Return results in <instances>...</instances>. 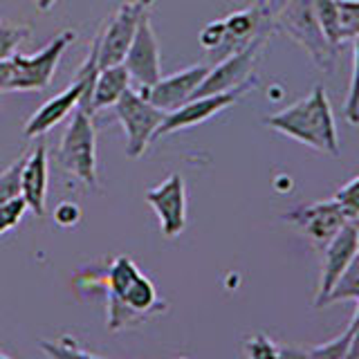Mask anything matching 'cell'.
Segmentation results:
<instances>
[{
	"instance_id": "cell-34",
	"label": "cell",
	"mask_w": 359,
	"mask_h": 359,
	"mask_svg": "<svg viewBox=\"0 0 359 359\" xmlns=\"http://www.w3.org/2000/svg\"><path fill=\"white\" fill-rule=\"evenodd\" d=\"M359 325V299H357V310H355V314H353V319H351V325H348V330H355Z\"/></svg>"
},
{
	"instance_id": "cell-4",
	"label": "cell",
	"mask_w": 359,
	"mask_h": 359,
	"mask_svg": "<svg viewBox=\"0 0 359 359\" xmlns=\"http://www.w3.org/2000/svg\"><path fill=\"white\" fill-rule=\"evenodd\" d=\"M56 162L67 173L74 175L79 182L90 189L99 187L97 173V130L93 115L83 110H74L70 115V123L56 149Z\"/></svg>"
},
{
	"instance_id": "cell-23",
	"label": "cell",
	"mask_w": 359,
	"mask_h": 359,
	"mask_svg": "<svg viewBox=\"0 0 359 359\" xmlns=\"http://www.w3.org/2000/svg\"><path fill=\"white\" fill-rule=\"evenodd\" d=\"M337 5H339L341 43L353 41L359 34V0H337Z\"/></svg>"
},
{
	"instance_id": "cell-24",
	"label": "cell",
	"mask_w": 359,
	"mask_h": 359,
	"mask_svg": "<svg viewBox=\"0 0 359 359\" xmlns=\"http://www.w3.org/2000/svg\"><path fill=\"white\" fill-rule=\"evenodd\" d=\"M334 200L339 202V207L351 220L359 218V175L353 177L351 182L344 184L339 191L334 194Z\"/></svg>"
},
{
	"instance_id": "cell-19",
	"label": "cell",
	"mask_w": 359,
	"mask_h": 359,
	"mask_svg": "<svg viewBox=\"0 0 359 359\" xmlns=\"http://www.w3.org/2000/svg\"><path fill=\"white\" fill-rule=\"evenodd\" d=\"M344 119L351 126H359V34L353 39V74L344 104Z\"/></svg>"
},
{
	"instance_id": "cell-6",
	"label": "cell",
	"mask_w": 359,
	"mask_h": 359,
	"mask_svg": "<svg viewBox=\"0 0 359 359\" xmlns=\"http://www.w3.org/2000/svg\"><path fill=\"white\" fill-rule=\"evenodd\" d=\"M76 41L74 29H63L61 34L32 56L14 54L11 56V93H41L50 86L61 56Z\"/></svg>"
},
{
	"instance_id": "cell-13",
	"label": "cell",
	"mask_w": 359,
	"mask_h": 359,
	"mask_svg": "<svg viewBox=\"0 0 359 359\" xmlns=\"http://www.w3.org/2000/svg\"><path fill=\"white\" fill-rule=\"evenodd\" d=\"M207 72L209 65H191L187 70H180L175 74L160 76L151 88H140V90L157 110L173 112L180 106H184L189 99H194L196 90L200 88Z\"/></svg>"
},
{
	"instance_id": "cell-32",
	"label": "cell",
	"mask_w": 359,
	"mask_h": 359,
	"mask_svg": "<svg viewBox=\"0 0 359 359\" xmlns=\"http://www.w3.org/2000/svg\"><path fill=\"white\" fill-rule=\"evenodd\" d=\"M348 334H351V339H348V348H346L344 359H359V325L355 330H348Z\"/></svg>"
},
{
	"instance_id": "cell-16",
	"label": "cell",
	"mask_w": 359,
	"mask_h": 359,
	"mask_svg": "<svg viewBox=\"0 0 359 359\" xmlns=\"http://www.w3.org/2000/svg\"><path fill=\"white\" fill-rule=\"evenodd\" d=\"M130 83H133L130 74L123 63L99 67V74L93 86V95H90V115L115 106L119 97L130 88Z\"/></svg>"
},
{
	"instance_id": "cell-9",
	"label": "cell",
	"mask_w": 359,
	"mask_h": 359,
	"mask_svg": "<svg viewBox=\"0 0 359 359\" xmlns=\"http://www.w3.org/2000/svg\"><path fill=\"white\" fill-rule=\"evenodd\" d=\"M254 79L245 81L243 86L227 90V93H218V95H205V97H194L189 99L184 106H180L173 112H166V117L162 121L160 130H157L155 140L157 137H164L168 133H177V130H184L191 126H198V123H205L207 119H211L213 115H218L224 108L233 106L236 101L241 97H245L250 90L254 88Z\"/></svg>"
},
{
	"instance_id": "cell-18",
	"label": "cell",
	"mask_w": 359,
	"mask_h": 359,
	"mask_svg": "<svg viewBox=\"0 0 359 359\" xmlns=\"http://www.w3.org/2000/svg\"><path fill=\"white\" fill-rule=\"evenodd\" d=\"M314 11H317L319 25L330 41L332 48H341V34H339V5L337 0H314Z\"/></svg>"
},
{
	"instance_id": "cell-3",
	"label": "cell",
	"mask_w": 359,
	"mask_h": 359,
	"mask_svg": "<svg viewBox=\"0 0 359 359\" xmlns=\"http://www.w3.org/2000/svg\"><path fill=\"white\" fill-rule=\"evenodd\" d=\"M272 16V25L283 29L287 36L301 45L308 52L312 63L321 72H332L337 61V48H332L330 41L319 25L317 11H314V0H272L267 7Z\"/></svg>"
},
{
	"instance_id": "cell-21",
	"label": "cell",
	"mask_w": 359,
	"mask_h": 359,
	"mask_svg": "<svg viewBox=\"0 0 359 359\" xmlns=\"http://www.w3.org/2000/svg\"><path fill=\"white\" fill-rule=\"evenodd\" d=\"M27 39H29L27 25H14V22L0 20V61L11 59Z\"/></svg>"
},
{
	"instance_id": "cell-35",
	"label": "cell",
	"mask_w": 359,
	"mask_h": 359,
	"mask_svg": "<svg viewBox=\"0 0 359 359\" xmlns=\"http://www.w3.org/2000/svg\"><path fill=\"white\" fill-rule=\"evenodd\" d=\"M269 3H272V0H256V7L267 9V7H269Z\"/></svg>"
},
{
	"instance_id": "cell-38",
	"label": "cell",
	"mask_w": 359,
	"mask_h": 359,
	"mask_svg": "<svg viewBox=\"0 0 359 359\" xmlns=\"http://www.w3.org/2000/svg\"><path fill=\"white\" fill-rule=\"evenodd\" d=\"M182 359H184V357H182Z\"/></svg>"
},
{
	"instance_id": "cell-25",
	"label": "cell",
	"mask_w": 359,
	"mask_h": 359,
	"mask_svg": "<svg viewBox=\"0 0 359 359\" xmlns=\"http://www.w3.org/2000/svg\"><path fill=\"white\" fill-rule=\"evenodd\" d=\"M245 353H247V359H280L278 346L265 334L250 337V339L245 341Z\"/></svg>"
},
{
	"instance_id": "cell-7",
	"label": "cell",
	"mask_w": 359,
	"mask_h": 359,
	"mask_svg": "<svg viewBox=\"0 0 359 359\" xmlns=\"http://www.w3.org/2000/svg\"><path fill=\"white\" fill-rule=\"evenodd\" d=\"M155 0H128L119 5V9L110 16L106 27L97 36V50H99V67L123 63L130 43L137 34V27L144 16L151 14Z\"/></svg>"
},
{
	"instance_id": "cell-30",
	"label": "cell",
	"mask_w": 359,
	"mask_h": 359,
	"mask_svg": "<svg viewBox=\"0 0 359 359\" xmlns=\"http://www.w3.org/2000/svg\"><path fill=\"white\" fill-rule=\"evenodd\" d=\"M11 93V59L0 61V95Z\"/></svg>"
},
{
	"instance_id": "cell-36",
	"label": "cell",
	"mask_w": 359,
	"mask_h": 359,
	"mask_svg": "<svg viewBox=\"0 0 359 359\" xmlns=\"http://www.w3.org/2000/svg\"><path fill=\"white\" fill-rule=\"evenodd\" d=\"M355 222H357V254H359V218H355Z\"/></svg>"
},
{
	"instance_id": "cell-27",
	"label": "cell",
	"mask_w": 359,
	"mask_h": 359,
	"mask_svg": "<svg viewBox=\"0 0 359 359\" xmlns=\"http://www.w3.org/2000/svg\"><path fill=\"white\" fill-rule=\"evenodd\" d=\"M25 211H27V205L22 198H14L5 202V205H0V236L7 233L9 229H14L22 220V216H25Z\"/></svg>"
},
{
	"instance_id": "cell-15",
	"label": "cell",
	"mask_w": 359,
	"mask_h": 359,
	"mask_svg": "<svg viewBox=\"0 0 359 359\" xmlns=\"http://www.w3.org/2000/svg\"><path fill=\"white\" fill-rule=\"evenodd\" d=\"M48 187H50L48 149H45V144H39L32 153H27L25 166H22L20 173V198L25 200L27 211H32L34 216H45Z\"/></svg>"
},
{
	"instance_id": "cell-29",
	"label": "cell",
	"mask_w": 359,
	"mask_h": 359,
	"mask_svg": "<svg viewBox=\"0 0 359 359\" xmlns=\"http://www.w3.org/2000/svg\"><path fill=\"white\" fill-rule=\"evenodd\" d=\"M54 220L61 227H72L79 220H81V209H79L74 202H61L59 207L54 209Z\"/></svg>"
},
{
	"instance_id": "cell-20",
	"label": "cell",
	"mask_w": 359,
	"mask_h": 359,
	"mask_svg": "<svg viewBox=\"0 0 359 359\" xmlns=\"http://www.w3.org/2000/svg\"><path fill=\"white\" fill-rule=\"evenodd\" d=\"M39 348L50 359H101V357H97L93 353L83 351V348L79 346L72 339V337H63V339H59V341H45V339H41Z\"/></svg>"
},
{
	"instance_id": "cell-31",
	"label": "cell",
	"mask_w": 359,
	"mask_h": 359,
	"mask_svg": "<svg viewBox=\"0 0 359 359\" xmlns=\"http://www.w3.org/2000/svg\"><path fill=\"white\" fill-rule=\"evenodd\" d=\"M280 359H310V353L306 348H297V346H278Z\"/></svg>"
},
{
	"instance_id": "cell-22",
	"label": "cell",
	"mask_w": 359,
	"mask_h": 359,
	"mask_svg": "<svg viewBox=\"0 0 359 359\" xmlns=\"http://www.w3.org/2000/svg\"><path fill=\"white\" fill-rule=\"evenodd\" d=\"M27 153H22L14 164H9L3 173H0V205L5 202L20 198V173L22 166H25Z\"/></svg>"
},
{
	"instance_id": "cell-17",
	"label": "cell",
	"mask_w": 359,
	"mask_h": 359,
	"mask_svg": "<svg viewBox=\"0 0 359 359\" xmlns=\"http://www.w3.org/2000/svg\"><path fill=\"white\" fill-rule=\"evenodd\" d=\"M357 299H359V254L348 263L341 276L337 278V283L332 285L330 294L325 297L323 306H332V303L339 301H357Z\"/></svg>"
},
{
	"instance_id": "cell-37",
	"label": "cell",
	"mask_w": 359,
	"mask_h": 359,
	"mask_svg": "<svg viewBox=\"0 0 359 359\" xmlns=\"http://www.w3.org/2000/svg\"><path fill=\"white\" fill-rule=\"evenodd\" d=\"M0 359H11V357H7V355H3V353H0Z\"/></svg>"
},
{
	"instance_id": "cell-12",
	"label": "cell",
	"mask_w": 359,
	"mask_h": 359,
	"mask_svg": "<svg viewBox=\"0 0 359 359\" xmlns=\"http://www.w3.org/2000/svg\"><path fill=\"white\" fill-rule=\"evenodd\" d=\"M123 65L130 74V81L137 83V88H151L162 76L160 43H157L155 29L151 25V14L142 18L137 34L123 56Z\"/></svg>"
},
{
	"instance_id": "cell-11",
	"label": "cell",
	"mask_w": 359,
	"mask_h": 359,
	"mask_svg": "<svg viewBox=\"0 0 359 359\" xmlns=\"http://www.w3.org/2000/svg\"><path fill=\"white\" fill-rule=\"evenodd\" d=\"M146 202L160 218L166 238H175L187 227V187L182 175H168L160 187L146 191Z\"/></svg>"
},
{
	"instance_id": "cell-1",
	"label": "cell",
	"mask_w": 359,
	"mask_h": 359,
	"mask_svg": "<svg viewBox=\"0 0 359 359\" xmlns=\"http://www.w3.org/2000/svg\"><path fill=\"white\" fill-rule=\"evenodd\" d=\"M166 312L155 283L146 278L128 256H117L108 267V319L110 332H119Z\"/></svg>"
},
{
	"instance_id": "cell-10",
	"label": "cell",
	"mask_w": 359,
	"mask_h": 359,
	"mask_svg": "<svg viewBox=\"0 0 359 359\" xmlns=\"http://www.w3.org/2000/svg\"><path fill=\"white\" fill-rule=\"evenodd\" d=\"M283 220L299 227L314 245L323 250V247L334 238V233L351 218L344 213L339 202L332 198V200H323V202H314V205H303V207L292 209L290 213H285Z\"/></svg>"
},
{
	"instance_id": "cell-14",
	"label": "cell",
	"mask_w": 359,
	"mask_h": 359,
	"mask_svg": "<svg viewBox=\"0 0 359 359\" xmlns=\"http://www.w3.org/2000/svg\"><path fill=\"white\" fill-rule=\"evenodd\" d=\"M355 256H357V222L348 220L334 233V238L323 247V265H321V278H319L317 299H314V308H323L325 297L330 294L337 278L341 276V272Z\"/></svg>"
},
{
	"instance_id": "cell-8",
	"label": "cell",
	"mask_w": 359,
	"mask_h": 359,
	"mask_svg": "<svg viewBox=\"0 0 359 359\" xmlns=\"http://www.w3.org/2000/svg\"><path fill=\"white\" fill-rule=\"evenodd\" d=\"M267 36H258L250 45H245L243 50L233 52L229 56H224L222 61H218L213 67H209L207 76L202 79L200 88L196 90L194 97H205V95H218V93H227L243 86L245 81H250L254 65L261 56V50L265 45Z\"/></svg>"
},
{
	"instance_id": "cell-28",
	"label": "cell",
	"mask_w": 359,
	"mask_h": 359,
	"mask_svg": "<svg viewBox=\"0 0 359 359\" xmlns=\"http://www.w3.org/2000/svg\"><path fill=\"white\" fill-rule=\"evenodd\" d=\"M222 39H224V20H213L200 32V45L207 50V54H211L213 50H218Z\"/></svg>"
},
{
	"instance_id": "cell-33",
	"label": "cell",
	"mask_w": 359,
	"mask_h": 359,
	"mask_svg": "<svg viewBox=\"0 0 359 359\" xmlns=\"http://www.w3.org/2000/svg\"><path fill=\"white\" fill-rule=\"evenodd\" d=\"M59 0H36V7L41 9V11H50Z\"/></svg>"
},
{
	"instance_id": "cell-5",
	"label": "cell",
	"mask_w": 359,
	"mask_h": 359,
	"mask_svg": "<svg viewBox=\"0 0 359 359\" xmlns=\"http://www.w3.org/2000/svg\"><path fill=\"white\" fill-rule=\"evenodd\" d=\"M115 117L126 130V155L137 160L160 130L166 112L157 110L140 88H128L115 104Z\"/></svg>"
},
{
	"instance_id": "cell-2",
	"label": "cell",
	"mask_w": 359,
	"mask_h": 359,
	"mask_svg": "<svg viewBox=\"0 0 359 359\" xmlns=\"http://www.w3.org/2000/svg\"><path fill=\"white\" fill-rule=\"evenodd\" d=\"M265 126L280 135H287L299 144H306L314 151L339 157V135L332 115L328 93L317 86L308 97L299 99L297 104L283 108L276 115L265 119Z\"/></svg>"
},
{
	"instance_id": "cell-26",
	"label": "cell",
	"mask_w": 359,
	"mask_h": 359,
	"mask_svg": "<svg viewBox=\"0 0 359 359\" xmlns=\"http://www.w3.org/2000/svg\"><path fill=\"white\" fill-rule=\"evenodd\" d=\"M348 339H351V334L341 332L339 337H334V339L325 341L321 346H314V348H308L310 353V359H344L346 355V348H348Z\"/></svg>"
}]
</instances>
